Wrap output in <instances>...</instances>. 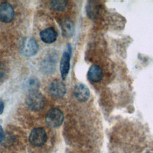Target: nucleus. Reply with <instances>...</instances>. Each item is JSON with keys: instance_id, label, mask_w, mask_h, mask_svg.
<instances>
[{"instance_id": "nucleus-14", "label": "nucleus", "mask_w": 153, "mask_h": 153, "mask_svg": "<svg viewBox=\"0 0 153 153\" xmlns=\"http://www.w3.org/2000/svg\"><path fill=\"white\" fill-rule=\"evenodd\" d=\"M6 74V69L5 66L0 63V79H2L4 77H5Z\"/></svg>"}, {"instance_id": "nucleus-13", "label": "nucleus", "mask_w": 153, "mask_h": 153, "mask_svg": "<svg viewBox=\"0 0 153 153\" xmlns=\"http://www.w3.org/2000/svg\"><path fill=\"white\" fill-rule=\"evenodd\" d=\"M67 5L66 1H52L50 2V5L51 8L56 11H62L63 10Z\"/></svg>"}, {"instance_id": "nucleus-8", "label": "nucleus", "mask_w": 153, "mask_h": 153, "mask_svg": "<svg viewBox=\"0 0 153 153\" xmlns=\"http://www.w3.org/2000/svg\"><path fill=\"white\" fill-rule=\"evenodd\" d=\"M74 95L79 101L85 102L90 97V90L85 85L79 83L75 86Z\"/></svg>"}, {"instance_id": "nucleus-15", "label": "nucleus", "mask_w": 153, "mask_h": 153, "mask_svg": "<svg viewBox=\"0 0 153 153\" xmlns=\"http://www.w3.org/2000/svg\"><path fill=\"white\" fill-rule=\"evenodd\" d=\"M5 139V134L2 127L0 126V142H2Z\"/></svg>"}, {"instance_id": "nucleus-16", "label": "nucleus", "mask_w": 153, "mask_h": 153, "mask_svg": "<svg viewBox=\"0 0 153 153\" xmlns=\"http://www.w3.org/2000/svg\"><path fill=\"white\" fill-rule=\"evenodd\" d=\"M4 102L2 101H0V115L2 114L4 111Z\"/></svg>"}, {"instance_id": "nucleus-11", "label": "nucleus", "mask_w": 153, "mask_h": 153, "mask_svg": "<svg viewBox=\"0 0 153 153\" xmlns=\"http://www.w3.org/2000/svg\"><path fill=\"white\" fill-rule=\"evenodd\" d=\"M61 25L62 35L66 38L71 37L74 32V26L73 22L70 19H64L62 20Z\"/></svg>"}, {"instance_id": "nucleus-7", "label": "nucleus", "mask_w": 153, "mask_h": 153, "mask_svg": "<svg viewBox=\"0 0 153 153\" xmlns=\"http://www.w3.org/2000/svg\"><path fill=\"white\" fill-rule=\"evenodd\" d=\"M66 86L63 82L59 80L53 81L50 85L49 91L50 94L55 97L60 98L66 93Z\"/></svg>"}, {"instance_id": "nucleus-12", "label": "nucleus", "mask_w": 153, "mask_h": 153, "mask_svg": "<svg viewBox=\"0 0 153 153\" xmlns=\"http://www.w3.org/2000/svg\"><path fill=\"white\" fill-rule=\"evenodd\" d=\"M25 87L29 91V93L37 91L39 87V80L35 77H30L25 82Z\"/></svg>"}, {"instance_id": "nucleus-4", "label": "nucleus", "mask_w": 153, "mask_h": 153, "mask_svg": "<svg viewBox=\"0 0 153 153\" xmlns=\"http://www.w3.org/2000/svg\"><path fill=\"white\" fill-rule=\"evenodd\" d=\"M64 117L62 112L56 108L50 109L45 116V121L47 125L51 127L60 126L63 121Z\"/></svg>"}, {"instance_id": "nucleus-5", "label": "nucleus", "mask_w": 153, "mask_h": 153, "mask_svg": "<svg viewBox=\"0 0 153 153\" xmlns=\"http://www.w3.org/2000/svg\"><path fill=\"white\" fill-rule=\"evenodd\" d=\"M71 56V46L68 44L66 50L63 52L60 63V72L62 78L65 79L68 75L70 69V59Z\"/></svg>"}, {"instance_id": "nucleus-1", "label": "nucleus", "mask_w": 153, "mask_h": 153, "mask_svg": "<svg viewBox=\"0 0 153 153\" xmlns=\"http://www.w3.org/2000/svg\"><path fill=\"white\" fill-rule=\"evenodd\" d=\"M45 99L44 96L38 92L33 91L29 93L26 98V104L32 111H38L41 110L45 105Z\"/></svg>"}, {"instance_id": "nucleus-10", "label": "nucleus", "mask_w": 153, "mask_h": 153, "mask_svg": "<svg viewBox=\"0 0 153 153\" xmlns=\"http://www.w3.org/2000/svg\"><path fill=\"white\" fill-rule=\"evenodd\" d=\"M39 35L42 41L46 44H51L54 42L57 37V33L53 27L44 29L40 32Z\"/></svg>"}, {"instance_id": "nucleus-9", "label": "nucleus", "mask_w": 153, "mask_h": 153, "mask_svg": "<svg viewBox=\"0 0 153 153\" xmlns=\"http://www.w3.org/2000/svg\"><path fill=\"white\" fill-rule=\"evenodd\" d=\"M87 78L89 81L93 82L100 81L103 78V71L102 68L97 65H91L88 71Z\"/></svg>"}, {"instance_id": "nucleus-3", "label": "nucleus", "mask_w": 153, "mask_h": 153, "mask_svg": "<svg viewBox=\"0 0 153 153\" xmlns=\"http://www.w3.org/2000/svg\"><path fill=\"white\" fill-rule=\"evenodd\" d=\"M38 50V45L32 38H25L20 44V51L22 54L27 57L33 56Z\"/></svg>"}, {"instance_id": "nucleus-6", "label": "nucleus", "mask_w": 153, "mask_h": 153, "mask_svg": "<svg viewBox=\"0 0 153 153\" xmlns=\"http://www.w3.org/2000/svg\"><path fill=\"white\" fill-rule=\"evenodd\" d=\"M14 16V9L10 3L4 2L0 4V20L1 22L9 23L13 20Z\"/></svg>"}, {"instance_id": "nucleus-2", "label": "nucleus", "mask_w": 153, "mask_h": 153, "mask_svg": "<svg viewBox=\"0 0 153 153\" xmlns=\"http://www.w3.org/2000/svg\"><path fill=\"white\" fill-rule=\"evenodd\" d=\"M47 134L45 130L41 127L32 130L29 137L30 143L35 147L43 146L47 142Z\"/></svg>"}]
</instances>
